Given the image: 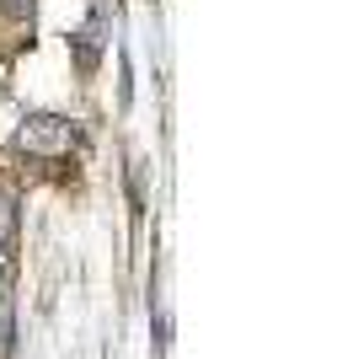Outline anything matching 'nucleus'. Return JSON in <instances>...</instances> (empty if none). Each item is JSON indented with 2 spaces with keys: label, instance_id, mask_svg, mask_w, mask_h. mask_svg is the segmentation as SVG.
Returning a JSON list of instances; mask_svg holds the SVG:
<instances>
[{
  "label": "nucleus",
  "instance_id": "1",
  "mask_svg": "<svg viewBox=\"0 0 353 359\" xmlns=\"http://www.w3.org/2000/svg\"><path fill=\"white\" fill-rule=\"evenodd\" d=\"M22 145L27 150H64L75 140V129H70V118H54V113H32L27 123H22Z\"/></svg>",
  "mask_w": 353,
  "mask_h": 359
},
{
  "label": "nucleus",
  "instance_id": "2",
  "mask_svg": "<svg viewBox=\"0 0 353 359\" xmlns=\"http://www.w3.org/2000/svg\"><path fill=\"white\" fill-rule=\"evenodd\" d=\"M6 11L11 16H32V0H6Z\"/></svg>",
  "mask_w": 353,
  "mask_h": 359
}]
</instances>
